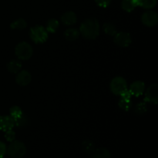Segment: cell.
<instances>
[{
    "label": "cell",
    "mask_w": 158,
    "mask_h": 158,
    "mask_svg": "<svg viewBox=\"0 0 158 158\" xmlns=\"http://www.w3.org/2000/svg\"><path fill=\"white\" fill-rule=\"evenodd\" d=\"M119 106H120L122 110H123L125 111L130 110L131 106H132L131 100H127V99L120 98V101H119Z\"/></svg>",
    "instance_id": "obj_24"
},
{
    "label": "cell",
    "mask_w": 158,
    "mask_h": 158,
    "mask_svg": "<svg viewBox=\"0 0 158 158\" xmlns=\"http://www.w3.org/2000/svg\"><path fill=\"white\" fill-rule=\"evenodd\" d=\"M2 158H3V157H2Z\"/></svg>",
    "instance_id": "obj_29"
},
{
    "label": "cell",
    "mask_w": 158,
    "mask_h": 158,
    "mask_svg": "<svg viewBox=\"0 0 158 158\" xmlns=\"http://www.w3.org/2000/svg\"><path fill=\"white\" fill-rule=\"evenodd\" d=\"M111 154L110 151L105 148H97L93 153V158H110Z\"/></svg>",
    "instance_id": "obj_15"
},
{
    "label": "cell",
    "mask_w": 158,
    "mask_h": 158,
    "mask_svg": "<svg viewBox=\"0 0 158 158\" xmlns=\"http://www.w3.org/2000/svg\"><path fill=\"white\" fill-rule=\"evenodd\" d=\"M147 105L144 103H139L135 106V111L138 114H143L147 111Z\"/></svg>",
    "instance_id": "obj_25"
},
{
    "label": "cell",
    "mask_w": 158,
    "mask_h": 158,
    "mask_svg": "<svg viewBox=\"0 0 158 158\" xmlns=\"http://www.w3.org/2000/svg\"><path fill=\"white\" fill-rule=\"evenodd\" d=\"M122 9L127 12L134 11L138 6L137 0H123L121 2Z\"/></svg>",
    "instance_id": "obj_13"
},
{
    "label": "cell",
    "mask_w": 158,
    "mask_h": 158,
    "mask_svg": "<svg viewBox=\"0 0 158 158\" xmlns=\"http://www.w3.org/2000/svg\"><path fill=\"white\" fill-rule=\"evenodd\" d=\"M138 6L145 9H153L157 4V0H137Z\"/></svg>",
    "instance_id": "obj_20"
},
{
    "label": "cell",
    "mask_w": 158,
    "mask_h": 158,
    "mask_svg": "<svg viewBox=\"0 0 158 158\" xmlns=\"http://www.w3.org/2000/svg\"><path fill=\"white\" fill-rule=\"evenodd\" d=\"M15 53L19 60H27L32 57L33 54V49L31 45L28 43L21 42L15 46Z\"/></svg>",
    "instance_id": "obj_3"
},
{
    "label": "cell",
    "mask_w": 158,
    "mask_h": 158,
    "mask_svg": "<svg viewBox=\"0 0 158 158\" xmlns=\"http://www.w3.org/2000/svg\"><path fill=\"white\" fill-rule=\"evenodd\" d=\"M29 120L27 116L23 114L19 118L15 120V126L18 127H24L29 124Z\"/></svg>",
    "instance_id": "obj_22"
},
{
    "label": "cell",
    "mask_w": 158,
    "mask_h": 158,
    "mask_svg": "<svg viewBox=\"0 0 158 158\" xmlns=\"http://www.w3.org/2000/svg\"><path fill=\"white\" fill-rule=\"evenodd\" d=\"M103 31L109 35H115L117 33V29L115 26L110 23H106L103 25Z\"/></svg>",
    "instance_id": "obj_23"
},
{
    "label": "cell",
    "mask_w": 158,
    "mask_h": 158,
    "mask_svg": "<svg viewBox=\"0 0 158 158\" xmlns=\"http://www.w3.org/2000/svg\"><path fill=\"white\" fill-rule=\"evenodd\" d=\"M15 127V120L11 116H1L0 117V130L7 131L12 130Z\"/></svg>",
    "instance_id": "obj_10"
},
{
    "label": "cell",
    "mask_w": 158,
    "mask_h": 158,
    "mask_svg": "<svg viewBox=\"0 0 158 158\" xmlns=\"http://www.w3.org/2000/svg\"><path fill=\"white\" fill-rule=\"evenodd\" d=\"M32 81V75L27 70H22L17 73L15 82L20 86H26Z\"/></svg>",
    "instance_id": "obj_9"
},
{
    "label": "cell",
    "mask_w": 158,
    "mask_h": 158,
    "mask_svg": "<svg viewBox=\"0 0 158 158\" xmlns=\"http://www.w3.org/2000/svg\"><path fill=\"white\" fill-rule=\"evenodd\" d=\"M145 101L148 103L157 104L158 101V86L157 84L151 85L148 88L146 91V95H145Z\"/></svg>",
    "instance_id": "obj_8"
},
{
    "label": "cell",
    "mask_w": 158,
    "mask_h": 158,
    "mask_svg": "<svg viewBox=\"0 0 158 158\" xmlns=\"http://www.w3.org/2000/svg\"><path fill=\"white\" fill-rule=\"evenodd\" d=\"M141 21L144 26L148 27L155 26L158 23V15L156 12L152 10L143 12L141 16Z\"/></svg>",
    "instance_id": "obj_6"
},
{
    "label": "cell",
    "mask_w": 158,
    "mask_h": 158,
    "mask_svg": "<svg viewBox=\"0 0 158 158\" xmlns=\"http://www.w3.org/2000/svg\"><path fill=\"white\" fill-rule=\"evenodd\" d=\"M80 33L87 40H94L100 34V24L94 18L86 19L80 26Z\"/></svg>",
    "instance_id": "obj_1"
},
{
    "label": "cell",
    "mask_w": 158,
    "mask_h": 158,
    "mask_svg": "<svg viewBox=\"0 0 158 158\" xmlns=\"http://www.w3.org/2000/svg\"><path fill=\"white\" fill-rule=\"evenodd\" d=\"M82 147H83V151L87 154H93V153L95 151V145L91 140H84L82 143Z\"/></svg>",
    "instance_id": "obj_19"
},
{
    "label": "cell",
    "mask_w": 158,
    "mask_h": 158,
    "mask_svg": "<svg viewBox=\"0 0 158 158\" xmlns=\"http://www.w3.org/2000/svg\"><path fill=\"white\" fill-rule=\"evenodd\" d=\"M145 85L142 81H135L131 85L129 91L131 95H134L135 97H139L142 95L144 92Z\"/></svg>",
    "instance_id": "obj_11"
},
{
    "label": "cell",
    "mask_w": 158,
    "mask_h": 158,
    "mask_svg": "<svg viewBox=\"0 0 158 158\" xmlns=\"http://www.w3.org/2000/svg\"><path fill=\"white\" fill-rule=\"evenodd\" d=\"M6 152H7V147H6V143L0 141V158L4 157V156L6 154Z\"/></svg>",
    "instance_id": "obj_28"
},
{
    "label": "cell",
    "mask_w": 158,
    "mask_h": 158,
    "mask_svg": "<svg viewBox=\"0 0 158 158\" xmlns=\"http://www.w3.org/2000/svg\"><path fill=\"white\" fill-rule=\"evenodd\" d=\"M77 15L75 12H65L61 17V21L66 26H72L77 23Z\"/></svg>",
    "instance_id": "obj_12"
},
{
    "label": "cell",
    "mask_w": 158,
    "mask_h": 158,
    "mask_svg": "<svg viewBox=\"0 0 158 158\" xmlns=\"http://www.w3.org/2000/svg\"><path fill=\"white\" fill-rule=\"evenodd\" d=\"M30 38L34 43H43L47 40L48 32L43 26H34L30 29Z\"/></svg>",
    "instance_id": "obj_4"
},
{
    "label": "cell",
    "mask_w": 158,
    "mask_h": 158,
    "mask_svg": "<svg viewBox=\"0 0 158 158\" xmlns=\"http://www.w3.org/2000/svg\"><path fill=\"white\" fill-rule=\"evenodd\" d=\"M97 4L102 8H106L110 6L111 0H95Z\"/></svg>",
    "instance_id": "obj_27"
},
{
    "label": "cell",
    "mask_w": 158,
    "mask_h": 158,
    "mask_svg": "<svg viewBox=\"0 0 158 158\" xmlns=\"http://www.w3.org/2000/svg\"><path fill=\"white\" fill-rule=\"evenodd\" d=\"M5 138L6 139V140L9 142H12L13 140H15V133L12 130L10 131H6V134H5Z\"/></svg>",
    "instance_id": "obj_26"
},
{
    "label": "cell",
    "mask_w": 158,
    "mask_h": 158,
    "mask_svg": "<svg viewBox=\"0 0 158 158\" xmlns=\"http://www.w3.org/2000/svg\"><path fill=\"white\" fill-rule=\"evenodd\" d=\"M22 68V63L19 60H13L8 63L7 69L11 73H18Z\"/></svg>",
    "instance_id": "obj_14"
},
{
    "label": "cell",
    "mask_w": 158,
    "mask_h": 158,
    "mask_svg": "<svg viewBox=\"0 0 158 158\" xmlns=\"http://www.w3.org/2000/svg\"><path fill=\"white\" fill-rule=\"evenodd\" d=\"M127 89V83L123 77H116L111 81L110 90L115 95L120 96Z\"/></svg>",
    "instance_id": "obj_5"
},
{
    "label": "cell",
    "mask_w": 158,
    "mask_h": 158,
    "mask_svg": "<svg viewBox=\"0 0 158 158\" xmlns=\"http://www.w3.org/2000/svg\"><path fill=\"white\" fill-rule=\"evenodd\" d=\"M65 38L69 41H74L80 36V31L77 30L75 28L73 29H68L64 32Z\"/></svg>",
    "instance_id": "obj_16"
},
{
    "label": "cell",
    "mask_w": 158,
    "mask_h": 158,
    "mask_svg": "<svg viewBox=\"0 0 158 158\" xmlns=\"http://www.w3.org/2000/svg\"><path fill=\"white\" fill-rule=\"evenodd\" d=\"M26 26H27V23L23 19H18L10 24L11 29H18V30H23V29H26Z\"/></svg>",
    "instance_id": "obj_18"
},
{
    "label": "cell",
    "mask_w": 158,
    "mask_h": 158,
    "mask_svg": "<svg viewBox=\"0 0 158 158\" xmlns=\"http://www.w3.org/2000/svg\"><path fill=\"white\" fill-rule=\"evenodd\" d=\"M131 36L128 32H117L114 35V43L120 47H127L131 45Z\"/></svg>",
    "instance_id": "obj_7"
},
{
    "label": "cell",
    "mask_w": 158,
    "mask_h": 158,
    "mask_svg": "<svg viewBox=\"0 0 158 158\" xmlns=\"http://www.w3.org/2000/svg\"><path fill=\"white\" fill-rule=\"evenodd\" d=\"M9 113H10V116L14 119V120H17V119L19 118V117L23 114L22 109L18 106H12V107L10 108V110H9Z\"/></svg>",
    "instance_id": "obj_21"
},
{
    "label": "cell",
    "mask_w": 158,
    "mask_h": 158,
    "mask_svg": "<svg viewBox=\"0 0 158 158\" xmlns=\"http://www.w3.org/2000/svg\"><path fill=\"white\" fill-rule=\"evenodd\" d=\"M6 154L12 158H22L26 154V147L19 140H13L7 148Z\"/></svg>",
    "instance_id": "obj_2"
},
{
    "label": "cell",
    "mask_w": 158,
    "mask_h": 158,
    "mask_svg": "<svg viewBox=\"0 0 158 158\" xmlns=\"http://www.w3.org/2000/svg\"><path fill=\"white\" fill-rule=\"evenodd\" d=\"M59 26H60V24H59L58 20H56V19H51L46 23V29L48 32L54 33L58 29Z\"/></svg>",
    "instance_id": "obj_17"
}]
</instances>
